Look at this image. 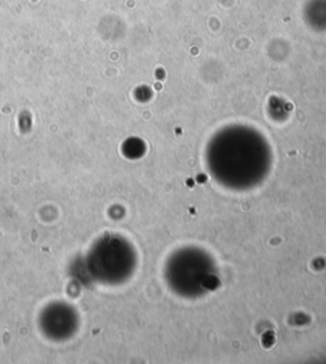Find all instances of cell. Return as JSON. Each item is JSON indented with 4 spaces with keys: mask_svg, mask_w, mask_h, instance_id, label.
I'll use <instances>...</instances> for the list:
<instances>
[{
    "mask_svg": "<svg viewBox=\"0 0 326 364\" xmlns=\"http://www.w3.org/2000/svg\"><path fill=\"white\" fill-rule=\"evenodd\" d=\"M85 267L92 280L117 284L127 279L134 269L133 250L120 237H102L85 256Z\"/></svg>",
    "mask_w": 326,
    "mask_h": 364,
    "instance_id": "1",
    "label": "cell"
},
{
    "mask_svg": "<svg viewBox=\"0 0 326 364\" xmlns=\"http://www.w3.org/2000/svg\"><path fill=\"white\" fill-rule=\"evenodd\" d=\"M40 328L50 340L63 341L72 338L79 328L77 311L65 302H53L40 314Z\"/></svg>",
    "mask_w": 326,
    "mask_h": 364,
    "instance_id": "2",
    "label": "cell"
}]
</instances>
